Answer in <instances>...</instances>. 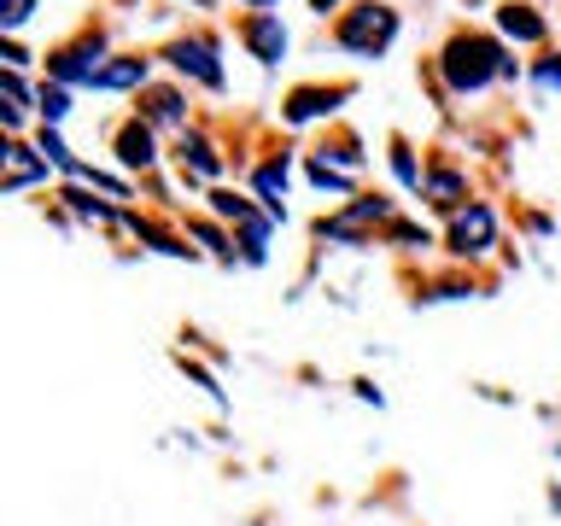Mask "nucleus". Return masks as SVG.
<instances>
[{
  "instance_id": "f257e3e1",
  "label": "nucleus",
  "mask_w": 561,
  "mask_h": 526,
  "mask_svg": "<svg viewBox=\"0 0 561 526\" xmlns=\"http://www.w3.org/2000/svg\"><path fill=\"white\" fill-rule=\"evenodd\" d=\"M445 77L456 94H473V88H485L491 77H515V59H503V47L491 42V35H456L445 47Z\"/></svg>"
},
{
  "instance_id": "f03ea898",
  "label": "nucleus",
  "mask_w": 561,
  "mask_h": 526,
  "mask_svg": "<svg viewBox=\"0 0 561 526\" xmlns=\"http://www.w3.org/2000/svg\"><path fill=\"white\" fill-rule=\"evenodd\" d=\"M392 35H398V12L380 7V0H363V7H351L340 18V47L357 53V59H380L392 47Z\"/></svg>"
},
{
  "instance_id": "7ed1b4c3",
  "label": "nucleus",
  "mask_w": 561,
  "mask_h": 526,
  "mask_svg": "<svg viewBox=\"0 0 561 526\" xmlns=\"http://www.w3.org/2000/svg\"><path fill=\"white\" fill-rule=\"evenodd\" d=\"M491 240H497V217L485 205H462L450 217V252L456 258H480V252H491Z\"/></svg>"
},
{
  "instance_id": "20e7f679",
  "label": "nucleus",
  "mask_w": 561,
  "mask_h": 526,
  "mask_svg": "<svg viewBox=\"0 0 561 526\" xmlns=\"http://www.w3.org/2000/svg\"><path fill=\"white\" fill-rule=\"evenodd\" d=\"M170 65L182 70V77L205 82V88H222V65H217V42H210V35H193V42H175V47H170Z\"/></svg>"
},
{
  "instance_id": "39448f33",
  "label": "nucleus",
  "mask_w": 561,
  "mask_h": 526,
  "mask_svg": "<svg viewBox=\"0 0 561 526\" xmlns=\"http://www.w3.org/2000/svg\"><path fill=\"white\" fill-rule=\"evenodd\" d=\"M240 35H245V47H252L257 65H275L280 53H287V30H280V18H270V12H252L240 24Z\"/></svg>"
},
{
  "instance_id": "423d86ee",
  "label": "nucleus",
  "mask_w": 561,
  "mask_h": 526,
  "mask_svg": "<svg viewBox=\"0 0 561 526\" xmlns=\"http://www.w3.org/2000/svg\"><path fill=\"white\" fill-rule=\"evenodd\" d=\"M117 158H123L129 170H152V164H158V152H152V129H147L140 117L117 129Z\"/></svg>"
},
{
  "instance_id": "0eeeda50",
  "label": "nucleus",
  "mask_w": 561,
  "mask_h": 526,
  "mask_svg": "<svg viewBox=\"0 0 561 526\" xmlns=\"http://www.w3.org/2000/svg\"><path fill=\"white\" fill-rule=\"evenodd\" d=\"M257 199H263L270 217H287V210H280V199H287V152L270 158V164L257 170Z\"/></svg>"
},
{
  "instance_id": "6e6552de",
  "label": "nucleus",
  "mask_w": 561,
  "mask_h": 526,
  "mask_svg": "<svg viewBox=\"0 0 561 526\" xmlns=\"http://www.w3.org/2000/svg\"><path fill=\"white\" fill-rule=\"evenodd\" d=\"M147 59H135V53H123V59H112V65H100L94 70V82L88 88H135V82H147Z\"/></svg>"
},
{
  "instance_id": "1a4fd4ad",
  "label": "nucleus",
  "mask_w": 561,
  "mask_h": 526,
  "mask_svg": "<svg viewBox=\"0 0 561 526\" xmlns=\"http://www.w3.org/2000/svg\"><path fill=\"white\" fill-rule=\"evenodd\" d=\"M503 35H515V42H543V18L533 7H520V0H508V7L497 12Z\"/></svg>"
},
{
  "instance_id": "9d476101",
  "label": "nucleus",
  "mask_w": 561,
  "mask_h": 526,
  "mask_svg": "<svg viewBox=\"0 0 561 526\" xmlns=\"http://www.w3.org/2000/svg\"><path fill=\"white\" fill-rule=\"evenodd\" d=\"M30 182H47V164H35L30 158V147H7V193H18V187H30Z\"/></svg>"
},
{
  "instance_id": "9b49d317",
  "label": "nucleus",
  "mask_w": 561,
  "mask_h": 526,
  "mask_svg": "<svg viewBox=\"0 0 561 526\" xmlns=\"http://www.w3.org/2000/svg\"><path fill=\"white\" fill-rule=\"evenodd\" d=\"M333 100H345V88H298L293 105H287V117L305 123V117H316V112H333Z\"/></svg>"
},
{
  "instance_id": "f8f14e48",
  "label": "nucleus",
  "mask_w": 561,
  "mask_h": 526,
  "mask_svg": "<svg viewBox=\"0 0 561 526\" xmlns=\"http://www.w3.org/2000/svg\"><path fill=\"white\" fill-rule=\"evenodd\" d=\"M0 100H7V123L18 129V123H24V112H30V88H24V77H18V70H7V77H0Z\"/></svg>"
},
{
  "instance_id": "ddd939ff",
  "label": "nucleus",
  "mask_w": 561,
  "mask_h": 526,
  "mask_svg": "<svg viewBox=\"0 0 561 526\" xmlns=\"http://www.w3.org/2000/svg\"><path fill=\"white\" fill-rule=\"evenodd\" d=\"M182 164H193L199 175H217V152H210V140H199V135H182Z\"/></svg>"
},
{
  "instance_id": "4468645a",
  "label": "nucleus",
  "mask_w": 561,
  "mask_h": 526,
  "mask_svg": "<svg viewBox=\"0 0 561 526\" xmlns=\"http://www.w3.org/2000/svg\"><path fill=\"white\" fill-rule=\"evenodd\" d=\"M433 193V205H456L462 199V175H450V170H438V175H427V182H421Z\"/></svg>"
},
{
  "instance_id": "2eb2a0df",
  "label": "nucleus",
  "mask_w": 561,
  "mask_h": 526,
  "mask_svg": "<svg viewBox=\"0 0 561 526\" xmlns=\"http://www.w3.org/2000/svg\"><path fill=\"white\" fill-rule=\"evenodd\" d=\"M310 182L328 187V193H351V175H340V170L328 164V158H316V164H310Z\"/></svg>"
},
{
  "instance_id": "dca6fc26",
  "label": "nucleus",
  "mask_w": 561,
  "mask_h": 526,
  "mask_svg": "<svg viewBox=\"0 0 561 526\" xmlns=\"http://www.w3.org/2000/svg\"><path fill=\"white\" fill-rule=\"evenodd\" d=\"M65 199H70V210H77V217H94V222H105V217H112V205H105V199H88L82 187H70Z\"/></svg>"
},
{
  "instance_id": "f3484780",
  "label": "nucleus",
  "mask_w": 561,
  "mask_h": 526,
  "mask_svg": "<svg viewBox=\"0 0 561 526\" xmlns=\"http://www.w3.org/2000/svg\"><path fill=\"white\" fill-rule=\"evenodd\" d=\"M35 105H42L47 123H59V117L70 112V94H65V88H42V94H35Z\"/></svg>"
},
{
  "instance_id": "a211bd4d",
  "label": "nucleus",
  "mask_w": 561,
  "mask_h": 526,
  "mask_svg": "<svg viewBox=\"0 0 561 526\" xmlns=\"http://www.w3.org/2000/svg\"><path fill=\"white\" fill-rule=\"evenodd\" d=\"M392 164H398V175H403V187H421V182H427V175L415 170V158H410V147H403V140H392Z\"/></svg>"
},
{
  "instance_id": "6ab92c4d",
  "label": "nucleus",
  "mask_w": 561,
  "mask_h": 526,
  "mask_svg": "<svg viewBox=\"0 0 561 526\" xmlns=\"http://www.w3.org/2000/svg\"><path fill=\"white\" fill-rule=\"evenodd\" d=\"M147 112H152L158 123H175V117H182V94H170V88H164V94L147 100Z\"/></svg>"
},
{
  "instance_id": "aec40b11",
  "label": "nucleus",
  "mask_w": 561,
  "mask_h": 526,
  "mask_svg": "<svg viewBox=\"0 0 561 526\" xmlns=\"http://www.w3.org/2000/svg\"><path fill=\"white\" fill-rule=\"evenodd\" d=\"M30 7H35V0H0V24H7V30H18V24L30 18Z\"/></svg>"
},
{
  "instance_id": "412c9836",
  "label": "nucleus",
  "mask_w": 561,
  "mask_h": 526,
  "mask_svg": "<svg viewBox=\"0 0 561 526\" xmlns=\"http://www.w3.org/2000/svg\"><path fill=\"white\" fill-rule=\"evenodd\" d=\"M538 82H543V88H561V59H543V65H538Z\"/></svg>"
},
{
  "instance_id": "4be33fe9",
  "label": "nucleus",
  "mask_w": 561,
  "mask_h": 526,
  "mask_svg": "<svg viewBox=\"0 0 561 526\" xmlns=\"http://www.w3.org/2000/svg\"><path fill=\"white\" fill-rule=\"evenodd\" d=\"M310 7H316V12H333V7H340V0H310Z\"/></svg>"
},
{
  "instance_id": "5701e85b",
  "label": "nucleus",
  "mask_w": 561,
  "mask_h": 526,
  "mask_svg": "<svg viewBox=\"0 0 561 526\" xmlns=\"http://www.w3.org/2000/svg\"><path fill=\"white\" fill-rule=\"evenodd\" d=\"M245 7H252V12H263V7H275V0H245Z\"/></svg>"
},
{
  "instance_id": "b1692460",
  "label": "nucleus",
  "mask_w": 561,
  "mask_h": 526,
  "mask_svg": "<svg viewBox=\"0 0 561 526\" xmlns=\"http://www.w3.org/2000/svg\"><path fill=\"white\" fill-rule=\"evenodd\" d=\"M193 7H210V0H193Z\"/></svg>"
}]
</instances>
